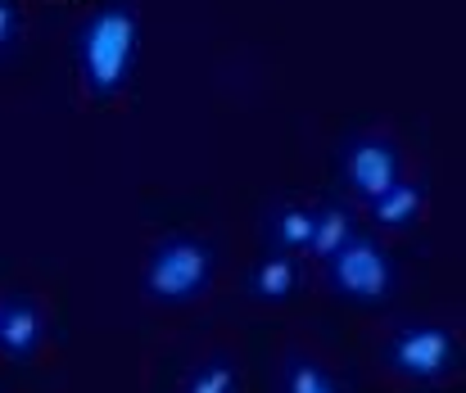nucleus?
Segmentation results:
<instances>
[{
	"mask_svg": "<svg viewBox=\"0 0 466 393\" xmlns=\"http://www.w3.org/2000/svg\"><path fill=\"white\" fill-rule=\"evenodd\" d=\"M390 362L408 380H440L458 367V339L444 326H408L390 339Z\"/></svg>",
	"mask_w": 466,
	"mask_h": 393,
	"instance_id": "20e7f679",
	"label": "nucleus"
},
{
	"mask_svg": "<svg viewBox=\"0 0 466 393\" xmlns=\"http://www.w3.org/2000/svg\"><path fill=\"white\" fill-rule=\"evenodd\" d=\"M14 36H18V14H14L9 0H0V50H5Z\"/></svg>",
	"mask_w": 466,
	"mask_h": 393,
	"instance_id": "ddd939ff",
	"label": "nucleus"
},
{
	"mask_svg": "<svg viewBox=\"0 0 466 393\" xmlns=\"http://www.w3.org/2000/svg\"><path fill=\"white\" fill-rule=\"evenodd\" d=\"M353 240V217H349V208L344 204H326V208H317L312 213V236H309V254L312 258H330L335 249H344Z\"/></svg>",
	"mask_w": 466,
	"mask_h": 393,
	"instance_id": "1a4fd4ad",
	"label": "nucleus"
},
{
	"mask_svg": "<svg viewBox=\"0 0 466 393\" xmlns=\"http://www.w3.org/2000/svg\"><path fill=\"white\" fill-rule=\"evenodd\" d=\"M371 204V222L380 227V231H403V227H412L417 217H421V208H426V186H417V181H394L385 195H376V199H367Z\"/></svg>",
	"mask_w": 466,
	"mask_h": 393,
	"instance_id": "0eeeda50",
	"label": "nucleus"
},
{
	"mask_svg": "<svg viewBox=\"0 0 466 393\" xmlns=\"http://www.w3.org/2000/svg\"><path fill=\"white\" fill-rule=\"evenodd\" d=\"M344 181L353 195L376 199L399 181V149L380 136H358L344 145Z\"/></svg>",
	"mask_w": 466,
	"mask_h": 393,
	"instance_id": "39448f33",
	"label": "nucleus"
},
{
	"mask_svg": "<svg viewBox=\"0 0 466 393\" xmlns=\"http://www.w3.org/2000/svg\"><path fill=\"white\" fill-rule=\"evenodd\" d=\"M268 236L277 249L295 254V249H309V236H312V213L299 208V204H281L272 208V222H268Z\"/></svg>",
	"mask_w": 466,
	"mask_h": 393,
	"instance_id": "9d476101",
	"label": "nucleus"
},
{
	"mask_svg": "<svg viewBox=\"0 0 466 393\" xmlns=\"http://www.w3.org/2000/svg\"><path fill=\"white\" fill-rule=\"evenodd\" d=\"M213 276V249L195 236H167L158 240L146 262V294L155 303H190L204 294Z\"/></svg>",
	"mask_w": 466,
	"mask_h": 393,
	"instance_id": "f03ea898",
	"label": "nucleus"
},
{
	"mask_svg": "<svg viewBox=\"0 0 466 393\" xmlns=\"http://www.w3.org/2000/svg\"><path fill=\"white\" fill-rule=\"evenodd\" d=\"M181 393H236V371H231V362L213 358V362L195 367V371L186 376V389Z\"/></svg>",
	"mask_w": 466,
	"mask_h": 393,
	"instance_id": "9b49d317",
	"label": "nucleus"
},
{
	"mask_svg": "<svg viewBox=\"0 0 466 393\" xmlns=\"http://www.w3.org/2000/svg\"><path fill=\"white\" fill-rule=\"evenodd\" d=\"M326 276H330V289L353 303H380L394 289V262L367 236H353L344 249H335L326 258Z\"/></svg>",
	"mask_w": 466,
	"mask_h": 393,
	"instance_id": "7ed1b4c3",
	"label": "nucleus"
},
{
	"mask_svg": "<svg viewBox=\"0 0 466 393\" xmlns=\"http://www.w3.org/2000/svg\"><path fill=\"white\" fill-rule=\"evenodd\" d=\"M41 330H46V321H41V307L32 298L0 303V348L9 358H18V362L32 358L36 344H41Z\"/></svg>",
	"mask_w": 466,
	"mask_h": 393,
	"instance_id": "423d86ee",
	"label": "nucleus"
},
{
	"mask_svg": "<svg viewBox=\"0 0 466 393\" xmlns=\"http://www.w3.org/2000/svg\"><path fill=\"white\" fill-rule=\"evenodd\" d=\"M77 59H82V77L91 96L100 100L118 96L137 59V14L127 5H105L100 14H91L77 36Z\"/></svg>",
	"mask_w": 466,
	"mask_h": 393,
	"instance_id": "f257e3e1",
	"label": "nucleus"
},
{
	"mask_svg": "<svg viewBox=\"0 0 466 393\" xmlns=\"http://www.w3.org/2000/svg\"><path fill=\"white\" fill-rule=\"evenodd\" d=\"M286 393H344L317 362L309 358H295L290 367H286Z\"/></svg>",
	"mask_w": 466,
	"mask_h": 393,
	"instance_id": "f8f14e48",
	"label": "nucleus"
},
{
	"mask_svg": "<svg viewBox=\"0 0 466 393\" xmlns=\"http://www.w3.org/2000/svg\"><path fill=\"white\" fill-rule=\"evenodd\" d=\"M295 285H299V267H295L290 254H268V258L249 271V294L263 298V303H281V298H290Z\"/></svg>",
	"mask_w": 466,
	"mask_h": 393,
	"instance_id": "6e6552de",
	"label": "nucleus"
}]
</instances>
